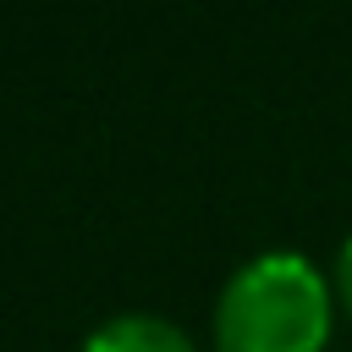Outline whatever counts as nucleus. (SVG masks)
Returning a JSON list of instances; mask_svg holds the SVG:
<instances>
[{"label":"nucleus","instance_id":"nucleus-1","mask_svg":"<svg viewBox=\"0 0 352 352\" xmlns=\"http://www.w3.org/2000/svg\"><path fill=\"white\" fill-rule=\"evenodd\" d=\"M324 336H330V286L292 248L253 253L220 286L214 302L220 352H319Z\"/></svg>","mask_w":352,"mask_h":352},{"label":"nucleus","instance_id":"nucleus-2","mask_svg":"<svg viewBox=\"0 0 352 352\" xmlns=\"http://www.w3.org/2000/svg\"><path fill=\"white\" fill-rule=\"evenodd\" d=\"M82 352H192V341L160 314H116L82 341Z\"/></svg>","mask_w":352,"mask_h":352},{"label":"nucleus","instance_id":"nucleus-3","mask_svg":"<svg viewBox=\"0 0 352 352\" xmlns=\"http://www.w3.org/2000/svg\"><path fill=\"white\" fill-rule=\"evenodd\" d=\"M336 292L346 297V308H352V236L341 242V253H336Z\"/></svg>","mask_w":352,"mask_h":352}]
</instances>
